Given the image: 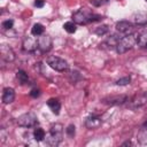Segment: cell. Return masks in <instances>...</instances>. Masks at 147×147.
I'll use <instances>...</instances> for the list:
<instances>
[{
	"label": "cell",
	"mask_w": 147,
	"mask_h": 147,
	"mask_svg": "<svg viewBox=\"0 0 147 147\" xmlns=\"http://www.w3.org/2000/svg\"><path fill=\"white\" fill-rule=\"evenodd\" d=\"M47 106L49 107V109L55 114V115H59L60 114V109H61V103L57 99L55 98H52L47 101Z\"/></svg>",
	"instance_id": "obj_15"
},
{
	"label": "cell",
	"mask_w": 147,
	"mask_h": 147,
	"mask_svg": "<svg viewBox=\"0 0 147 147\" xmlns=\"http://www.w3.org/2000/svg\"><path fill=\"white\" fill-rule=\"evenodd\" d=\"M15 99V91L11 87H5L2 92V102L5 105L11 103Z\"/></svg>",
	"instance_id": "obj_13"
},
{
	"label": "cell",
	"mask_w": 147,
	"mask_h": 147,
	"mask_svg": "<svg viewBox=\"0 0 147 147\" xmlns=\"http://www.w3.org/2000/svg\"><path fill=\"white\" fill-rule=\"evenodd\" d=\"M38 48V39H36L34 37H25L23 40V49L25 52L32 53Z\"/></svg>",
	"instance_id": "obj_9"
},
{
	"label": "cell",
	"mask_w": 147,
	"mask_h": 147,
	"mask_svg": "<svg viewBox=\"0 0 147 147\" xmlns=\"http://www.w3.org/2000/svg\"><path fill=\"white\" fill-rule=\"evenodd\" d=\"M146 48H147V46H146Z\"/></svg>",
	"instance_id": "obj_31"
},
{
	"label": "cell",
	"mask_w": 147,
	"mask_h": 147,
	"mask_svg": "<svg viewBox=\"0 0 147 147\" xmlns=\"http://www.w3.org/2000/svg\"><path fill=\"white\" fill-rule=\"evenodd\" d=\"M127 145H132V144H131V141H126V142H124L122 146H127Z\"/></svg>",
	"instance_id": "obj_29"
},
{
	"label": "cell",
	"mask_w": 147,
	"mask_h": 147,
	"mask_svg": "<svg viewBox=\"0 0 147 147\" xmlns=\"http://www.w3.org/2000/svg\"><path fill=\"white\" fill-rule=\"evenodd\" d=\"M63 29L68 32V33H74L76 32V23L75 22H67L63 24Z\"/></svg>",
	"instance_id": "obj_21"
},
{
	"label": "cell",
	"mask_w": 147,
	"mask_h": 147,
	"mask_svg": "<svg viewBox=\"0 0 147 147\" xmlns=\"http://www.w3.org/2000/svg\"><path fill=\"white\" fill-rule=\"evenodd\" d=\"M102 121L99 116H95V115H92V116H88L85 121V126L90 130H94V129H98L100 125H101Z\"/></svg>",
	"instance_id": "obj_11"
},
{
	"label": "cell",
	"mask_w": 147,
	"mask_h": 147,
	"mask_svg": "<svg viewBox=\"0 0 147 147\" xmlns=\"http://www.w3.org/2000/svg\"><path fill=\"white\" fill-rule=\"evenodd\" d=\"M31 33H32V36H41V34H44V26L40 23L33 24V26L31 29Z\"/></svg>",
	"instance_id": "obj_19"
},
{
	"label": "cell",
	"mask_w": 147,
	"mask_h": 147,
	"mask_svg": "<svg viewBox=\"0 0 147 147\" xmlns=\"http://www.w3.org/2000/svg\"><path fill=\"white\" fill-rule=\"evenodd\" d=\"M45 137H46V133H45V131L41 127L34 129V131H33V138H34L36 141H41V140L45 139Z\"/></svg>",
	"instance_id": "obj_18"
},
{
	"label": "cell",
	"mask_w": 147,
	"mask_h": 147,
	"mask_svg": "<svg viewBox=\"0 0 147 147\" xmlns=\"http://www.w3.org/2000/svg\"><path fill=\"white\" fill-rule=\"evenodd\" d=\"M137 140L140 145H147V129H141L138 132Z\"/></svg>",
	"instance_id": "obj_17"
},
{
	"label": "cell",
	"mask_w": 147,
	"mask_h": 147,
	"mask_svg": "<svg viewBox=\"0 0 147 147\" xmlns=\"http://www.w3.org/2000/svg\"><path fill=\"white\" fill-rule=\"evenodd\" d=\"M38 123L34 113H25L17 118V124L22 127H32Z\"/></svg>",
	"instance_id": "obj_5"
},
{
	"label": "cell",
	"mask_w": 147,
	"mask_h": 147,
	"mask_svg": "<svg viewBox=\"0 0 147 147\" xmlns=\"http://www.w3.org/2000/svg\"><path fill=\"white\" fill-rule=\"evenodd\" d=\"M46 62L47 64L56 70V71H60V72H63V71H67L69 69V64L65 60L59 57V56H55V55H51V56H47L46 57Z\"/></svg>",
	"instance_id": "obj_4"
},
{
	"label": "cell",
	"mask_w": 147,
	"mask_h": 147,
	"mask_svg": "<svg viewBox=\"0 0 147 147\" xmlns=\"http://www.w3.org/2000/svg\"><path fill=\"white\" fill-rule=\"evenodd\" d=\"M44 5H45V0H36L34 1V6L37 8H42Z\"/></svg>",
	"instance_id": "obj_27"
},
{
	"label": "cell",
	"mask_w": 147,
	"mask_h": 147,
	"mask_svg": "<svg viewBox=\"0 0 147 147\" xmlns=\"http://www.w3.org/2000/svg\"><path fill=\"white\" fill-rule=\"evenodd\" d=\"M147 102V93H139V94H136L130 101H129V107L132 108V109H137V108H140L142 107L145 103Z\"/></svg>",
	"instance_id": "obj_6"
},
{
	"label": "cell",
	"mask_w": 147,
	"mask_h": 147,
	"mask_svg": "<svg viewBox=\"0 0 147 147\" xmlns=\"http://www.w3.org/2000/svg\"><path fill=\"white\" fill-rule=\"evenodd\" d=\"M52 45H53V40H52V38L48 34H41V36H39V38H38V48L41 52L46 53V52L51 51Z\"/></svg>",
	"instance_id": "obj_7"
},
{
	"label": "cell",
	"mask_w": 147,
	"mask_h": 147,
	"mask_svg": "<svg viewBox=\"0 0 147 147\" xmlns=\"http://www.w3.org/2000/svg\"><path fill=\"white\" fill-rule=\"evenodd\" d=\"M72 20H74V22H75L76 24L85 25V24H87V23L96 22V21L102 20V16L92 13V11L88 10L87 8H80V9H78L77 11H75V13L72 14Z\"/></svg>",
	"instance_id": "obj_1"
},
{
	"label": "cell",
	"mask_w": 147,
	"mask_h": 147,
	"mask_svg": "<svg viewBox=\"0 0 147 147\" xmlns=\"http://www.w3.org/2000/svg\"><path fill=\"white\" fill-rule=\"evenodd\" d=\"M136 44H137V33L126 34L118 40L116 45V52L118 54H124L127 51H130Z\"/></svg>",
	"instance_id": "obj_3"
},
{
	"label": "cell",
	"mask_w": 147,
	"mask_h": 147,
	"mask_svg": "<svg viewBox=\"0 0 147 147\" xmlns=\"http://www.w3.org/2000/svg\"><path fill=\"white\" fill-rule=\"evenodd\" d=\"M63 139V126L60 123L53 124L49 129V133L46 137V142L49 146H57Z\"/></svg>",
	"instance_id": "obj_2"
},
{
	"label": "cell",
	"mask_w": 147,
	"mask_h": 147,
	"mask_svg": "<svg viewBox=\"0 0 147 147\" xmlns=\"http://www.w3.org/2000/svg\"><path fill=\"white\" fill-rule=\"evenodd\" d=\"M144 125H145V126H147V121L145 122V124H144Z\"/></svg>",
	"instance_id": "obj_30"
},
{
	"label": "cell",
	"mask_w": 147,
	"mask_h": 147,
	"mask_svg": "<svg viewBox=\"0 0 147 147\" xmlns=\"http://www.w3.org/2000/svg\"><path fill=\"white\" fill-rule=\"evenodd\" d=\"M116 30L119 33L126 36V34L132 33V31H133V24L130 23V22H127V21H121V22H118L116 24Z\"/></svg>",
	"instance_id": "obj_10"
},
{
	"label": "cell",
	"mask_w": 147,
	"mask_h": 147,
	"mask_svg": "<svg viewBox=\"0 0 147 147\" xmlns=\"http://www.w3.org/2000/svg\"><path fill=\"white\" fill-rule=\"evenodd\" d=\"M16 77H17V79H18V82H20L21 84H25V83H28V80H29L28 74H26L25 71H23V70H18L17 74H16Z\"/></svg>",
	"instance_id": "obj_20"
},
{
	"label": "cell",
	"mask_w": 147,
	"mask_h": 147,
	"mask_svg": "<svg viewBox=\"0 0 147 147\" xmlns=\"http://www.w3.org/2000/svg\"><path fill=\"white\" fill-rule=\"evenodd\" d=\"M1 25H2V28H3L5 30H10V29L13 28V25H14V21H13L11 18H8V20L3 21Z\"/></svg>",
	"instance_id": "obj_24"
},
{
	"label": "cell",
	"mask_w": 147,
	"mask_h": 147,
	"mask_svg": "<svg viewBox=\"0 0 147 147\" xmlns=\"http://www.w3.org/2000/svg\"><path fill=\"white\" fill-rule=\"evenodd\" d=\"M132 18L137 25H145L147 24V11H138L132 16Z\"/></svg>",
	"instance_id": "obj_14"
},
{
	"label": "cell",
	"mask_w": 147,
	"mask_h": 147,
	"mask_svg": "<svg viewBox=\"0 0 147 147\" xmlns=\"http://www.w3.org/2000/svg\"><path fill=\"white\" fill-rule=\"evenodd\" d=\"M90 2L93 5V6H100V5H102L105 1H98V0H90Z\"/></svg>",
	"instance_id": "obj_28"
},
{
	"label": "cell",
	"mask_w": 147,
	"mask_h": 147,
	"mask_svg": "<svg viewBox=\"0 0 147 147\" xmlns=\"http://www.w3.org/2000/svg\"><path fill=\"white\" fill-rule=\"evenodd\" d=\"M130 82H131V77H130V76H126V77L119 78V79L116 82V85H119V86H124V85H127V84H130Z\"/></svg>",
	"instance_id": "obj_23"
},
{
	"label": "cell",
	"mask_w": 147,
	"mask_h": 147,
	"mask_svg": "<svg viewBox=\"0 0 147 147\" xmlns=\"http://www.w3.org/2000/svg\"><path fill=\"white\" fill-rule=\"evenodd\" d=\"M30 95H31L32 98H38V96L40 95V90H38V88H33V90H31Z\"/></svg>",
	"instance_id": "obj_26"
},
{
	"label": "cell",
	"mask_w": 147,
	"mask_h": 147,
	"mask_svg": "<svg viewBox=\"0 0 147 147\" xmlns=\"http://www.w3.org/2000/svg\"><path fill=\"white\" fill-rule=\"evenodd\" d=\"M126 101H127V96L126 95H114V96H109V98L103 99V102L107 103V105H110V106L122 105V103H124Z\"/></svg>",
	"instance_id": "obj_12"
},
{
	"label": "cell",
	"mask_w": 147,
	"mask_h": 147,
	"mask_svg": "<svg viewBox=\"0 0 147 147\" xmlns=\"http://www.w3.org/2000/svg\"><path fill=\"white\" fill-rule=\"evenodd\" d=\"M65 133L68 134V137L72 138V137L75 136V125H74V124H70V125L65 129Z\"/></svg>",
	"instance_id": "obj_25"
},
{
	"label": "cell",
	"mask_w": 147,
	"mask_h": 147,
	"mask_svg": "<svg viewBox=\"0 0 147 147\" xmlns=\"http://www.w3.org/2000/svg\"><path fill=\"white\" fill-rule=\"evenodd\" d=\"M108 30H109V28H108V25H100V26H98L95 30H94V33L95 34H98V36H105L107 32H108Z\"/></svg>",
	"instance_id": "obj_22"
},
{
	"label": "cell",
	"mask_w": 147,
	"mask_h": 147,
	"mask_svg": "<svg viewBox=\"0 0 147 147\" xmlns=\"http://www.w3.org/2000/svg\"><path fill=\"white\" fill-rule=\"evenodd\" d=\"M0 56L6 62H13L15 60V53L8 45H1L0 47Z\"/></svg>",
	"instance_id": "obj_8"
},
{
	"label": "cell",
	"mask_w": 147,
	"mask_h": 147,
	"mask_svg": "<svg viewBox=\"0 0 147 147\" xmlns=\"http://www.w3.org/2000/svg\"><path fill=\"white\" fill-rule=\"evenodd\" d=\"M137 44L140 47L147 46V30H142L137 34Z\"/></svg>",
	"instance_id": "obj_16"
}]
</instances>
